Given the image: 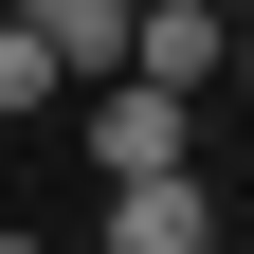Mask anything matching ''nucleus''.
I'll return each mask as SVG.
<instances>
[{
	"mask_svg": "<svg viewBox=\"0 0 254 254\" xmlns=\"http://www.w3.org/2000/svg\"><path fill=\"white\" fill-rule=\"evenodd\" d=\"M91 164H109V182H145V164H200V91H145V73H109V91H91Z\"/></svg>",
	"mask_w": 254,
	"mask_h": 254,
	"instance_id": "f257e3e1",
	"label": "nucleus"
},
{
	"mask_svg": "<svg viewBox=\"0 0 254 254\" xmlns=\"http://www.w3.org/2000/svg\"><path fill=\"white\" fill-rule=\"evenodd\" d=\"M218 55H236L218 0H127V73H145V91H218Z\"/></svg>",
	"mask_w": 254,
	"mask_h": 254,
	"instance_id": "f03ea898",
	"label": "nucleus"
},
{
	"mask_svg": "<svg viewBox=\"0 0 254 254\" xmlns=\"http://www.w3.org/2000/svg\"><path fill=\"white\" fill-rule=\"evenodd\" d=\"M200 236H218L200 164H145V182H109V254H200Z\"/></svg>",
	"mask_w": 254,
	"mask_h": 254,
	"instance_id": "7ed1b4c3",
	"label": "nucleus"
},
{
	"mask_svg": "<svg viewBox=\"0 0 254 254\" xmlns=\"http://www.w3.org/2000/svg\"><path fill=\"white\" fill-rule=\"evenodd\" d=\"M18 37L55 73H127V0H18Z\"/></svg>",
	"mask_w": 254,
	"mask_h": 254,
	"instance_id": "20e7f679",
	"label": "nucleus"
},
{
	"mask_svg": "<svg viewBox=\"0 0 254 254\" xmlns=\"http://www.w3.org/2000/svg\"><path fill=\"white\" fill-rule=\"evenodd\" d=\"M55 91H73V73H55V55H37V37H18V18H0V127H37V109H55Z\"/></svg>",
	"mask_w": 254,
	"mask_h": 254,
	"instance_id": "39448f33",
	"label": "nucleus"
},
{
	"mask_svg": "<svg viewBox=\"0 0 254 254\" xmlns=\"http://www.w3.org/2000/svg\"><path fill=\"white\" fill-rule=\"evenodd\" d=\"M0 254H55V236H37V218H0Z\"/></svg>",
	"mask_w": 254,
	"mask_h": 254,
	"instance_id": "423d86ee",
	"label": "nucleus"
},
{
	"mask_svg": "<svg viewBox=\"0 0 254 254\" xmlns=\"http://www.w3.org/2000/svg\"><path fill=\"white\" fill-rule=\"evenodd\" d=\"M218 73H236V91H254V18H236V55H218Z\"/></svg>",
	"mask_w": 254,
	"mask_h": 254,
	"instance_id": "0eeeda50",
	"label": "nucleus"
},
{
	"mask_svg": "<svg viewBox=\"0 0 254 254\" xmlns=\"http://www.w3.org/2000/svg\"><path fill=\"white\" fill-rule=\"evenodd\" d=\"M218 18H254V0H218Z\"/></svg>",
	"mask_w": 254,
	"mask_h": 254,
	"instance_id": "6e6552de",
	"label": "nucleus"
},
{
	"mask_svg": "<svg viewBox=\"0 0 254 254\" xmlns=\"http://www.w3.org/2000/svg\"><path fill=\"white\" fill-rule=\"evenodd\" d=\"M200 254H236V236H200Z\"/></svg>",
	"mask_w": 254,
	"mask_h": 254,
	"instance_id": "1a4fd4ad",
	"label": "nucleus"
}]
</instances>
